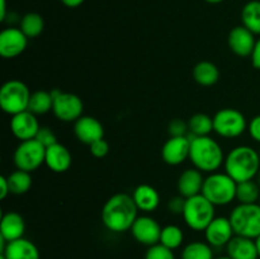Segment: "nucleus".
<instances>
[{
	"label": "nucleus",
	"instance_id": "7ed1b4c3",
	"mask_svg": "<svg viewBox=\"0 0 260 259\" xmlns=\"http://www.w3.org/2000/svg\"><path fill=\"white\" fill-rule=\"evenodd\" d=\"M225 154L216 140L211 136L190 137L189 160L202 173H215L225 163Z\"/></svg>",
	"mask_w": 260,
	"mask_h": 259
},
{
	"label": "nucleus",
	"instance_id": "6e6552de",
	"mask_svg": "<svg viewBox=\"0 0 260 259\" xmlns=\"http://www.w3.org/2000/svg\"><path fill=\"white\" fill-rule=\"evenodd\" d=\"M248 130V121L239 109L223 108L213 116V131L225 139H235Z\"/></svg>",
	"mask_w": 260,
	"mask_h": 259
},
{
	"label": "nucleus",
	"instance_id": "f704fd0d",
	"mask_svg": "<svg viewBox=\"0 0 260 259\" xmlns=\"http://www.w3.org/2000/svg\"><path fill=\"white\" fill-rule=\"evenodd\" d=\"M36 140H37L38 142H41L45 147L52 146V145L57 144V137H56L55 132L51 128H48V127H41L37 136H36Z\"/></svg>",
	"mask_w": 260,
	"mask_h": 259
},
{
	"label": "nucleus",
	"instance_id": "6ab92c4d",
	"mask_svg": "<svg viewBox=\"0 0 260 259\" xmlns=\"http://www.w3.org/2000/svg\"><path fill=\"white\" fill-rule=\"evenodd\" d=\"M25 222L22 215L15 211H9L2 216L0 221V238L7 243L24 238Z\"/></svg>",
	"mask_w": 260,
	"mask_h": 259
},
{
	"label": "nucleus",
	"instance_id": "49530a36",
	"mask_svg": "<svg viewBox=\"0 0 260 259\" xmlns=\"http://www.w3.org/2000/svg\"><path fill=\"white\" fill-rule=\"evenodd\" d=\"M215 259H231V258L229 255H225V256H217V258H215Z\"/></svg>",
	"mask_w": 260,
	"mask_h": 259
},
{
	"label": "nucleus",
	"instance_id": "39448f33",
	"mask_svg": "<svg viewBox=\"0 0 260 259\" xmlns=\"http://www.w3.org/2000/svg\"><path fill=\"white\" fill-rule=\"evenodd\" d=\"M229 218L235 235L245 236L254 240L260 235L259 203H239L231 211Z\"/></svg>",
	"mask_w": 260,
	"mask_h": 259
},
{
	"label": "nucleus",
	"instance_id": "b1692460",
	"mask_svg": "<svg viewBox=\"0 0 260 259\" xmlns=\"http://www.w3.org/2000/svg\"><path fill=\"white\" fill-rule=\"evenodd\" d=\"M193 79L202 86H212L220 79V70L211 61H201L193 69Z\"/></svg>",
	"mask_w": 260,
	"mask_h": 259
},
{
	"label": "nucleus",
	"instance_id": "dca6fc26",
	"mask_svg": "<svg viewBox=\"0 0 260 259\" xmlns=\"http://www.w3.org/2000/svg\"><path fill=\"white\" fill-rule=\"evenodd\" d=\"M206 241L212 248H222L235 236L229 217H215L205 230Z\"/></svg>",
	"mask_w": 260,
	"mask_h": 259
},
{
	"label": "nucleus",
	"instance_id": "393cba45",
	"mask_svg": "<svg viewBox=\"0 0 260 259\" xmlns=\"http://www.w3.org/2000/svg\"><path fill=\"white\" fill-rule=\"evenodd\" d=\"M241 22L255 36H260V2L251 0L244 5L241 10Z\"/></svg>",
	"mask_w": 260,
	"mask_h": 259
},
{
	"label": "nucleus",
	"instance_id": "423d86ee",
	"mask_svg": "<svg viewBox=\"0 0 260 259\" xmlns=\"http://www.w3.org/2000/svg\"><path fill=\"white\" fill-rule=\"evenodd\" d=\"M182 216L188 228L194 231H205L216 217V206L201 193L185 200Z\"/></svg>",
	"mask_w": 260,
	"mask_h": 259
},
{
	"label": "nucleus",
	"instance_id": "f03ea898",
	"mask_svg": "<svg viewBox=\"0 0 260 259\" xmlns=\"http://www.w3.org/2000/svg\"><path fill=\"white\" fill-rule=\"evenodd\" d=\"M225 173L230 175L236 183L255 179L260 170L259 151L248 145H240L229 151L226 155Z\"/></svg>",
	"mask_w": 260,
	"mask_h": 259
},
{
	"label": "nucleus",
	"instance_id": "20e7f679",
	"mask_svg": "<svg viewBox=\"0 0 260 259\" xmlns=\"http://www.w3.org/2000/svg\"><path fill=\"white\" fill-rule=\"evenodd\" d=\"M238 183L226 173H210L205 178L202 195L215 206L230 205L236 200Z\"/></svg>",
	"mask_w": 260,
	"mask_h": 259
},
{
	"label": "nucleus",
	"instance_id": "5701e85b",
	"mask_svg": "<svg viewBox=\"0 0 260 259\" xmlns=\"http://www.w3.org/2000/svg\"><path fill=\"white\" fill-rule=\"evenodd\" d=\"M132 198L139 211H142V212H152L160 205L159 192L156 188L150 184H140L139 187L135 188Z\"/></svg>",
	"mask_w": 260,
	"mask_h": 259
},
{
	"label": "nucleus",
	"instance_id": "9d476101",
	"mask_svg": "<svg viewBox=\"0 0 260 259\" xmlns=\"http://www.w3.org/2000/svg\"><path fill=\"white\" fill-rule=\"evenodd\" d=\"M51 94L53 96L52 112L58 121L70 123L76 122L83 116L84 103L80 96L60 89H53Z\"/></svg>",
	"mask_w": 260,
	"mask_h": 259
},
{
	"label": "nucleus",
	"instance_id": "c9c22d12",
	"mask_svg": "<svg viewBox=\"0 0 260 259\" xmlns=\"http://www.w3.org/2000/svg\"><path fill=\"white\" fill-rule=\"evenodd\" d=\"M89 150H90V154L93 155L94 157L102 159V157H104L108 155L109 144L104 139L96 140L95 142H93L91 145H89Z\"/></svg>",
	"mask_w": 260,
	"mask_h": 259
},
{
	"label": "nucleus",
	"instance_id": "f8f14e48",
	"mask_svg": "<svg viewBox=\"0 0 260 259\" xmlns=\"http://www.w3.org/2000/svg\"><path fill=\"white\" fill-rule=\"evenodd\" d=\"M29 38L20 28H5L0 33V56L4 58H14L25 51Z\"/></svg>",
	"mask_w": 260,
	"mask_h": 259
},
{
	"label": "nucleus",
	"instance_id": "79ce46f5",
	"mask_svg": "<svg viewBox=\"0 0 260 259\" xmlns=\"http://www.w3.org/2000/svg\"><path fill=\"white\" fill-rule=\"evenodd\" d=\"M7 18V0H0V20L4 22Z\"/></svg>",
	"mask_w": 260,
	"mask_h": 259
},
{
	"label": "nucleus",
	"instance_id": "aec40b11",
	"mask_svg": "<svg viewBox=\"0 0 260 259\" xmlns=\"http://www.w3.org/2000/svg\"><path fill=\"white\" fill-rule=\"evenodd\" d=\"M0 254L4 255L5 259H41L37 245L25 238L7 243Z\"/></svg>",
	"mask_w": 260,
	"mask_h": 259
},
{
	"label": "nucleus",
	"instance_id": "de8ad7c7",
	"mask_svg": "<svg viewBox=\"0 0 260 259\" xmlns=\"http://www.w3.org/2000/svg\"><path fill=\"white\" fill-rule=\"evenodd\" d=\"M258 203H259V205H260V200H259V202H258Z\"/></svg>",
	"mask_w": 260,
	"mask_h": 259
},
{
	"label": "nucleus",
	"instance_id": "412c9836",
	"mask_svg": "<svg viewBox=\"0 0 260 259\" xmlns=\"http://www.w3.org/2000/svg\"><path fill=\"white\" fill-rule=\"evenodd\" d=\"M205 178L201 170L196 168L185 169L178 178V192L182 197L190 198L202 193Z\"/></svg>",
	"mask_w": 260,
	"mask_h": 259
},
{
	"label": "nucleus",
	"instance_id": "58836bf2",
	"mask_svg": "<svg viewBox=\"0 0 260 259\" xmlns=\"http://www.w3.org/2000/svg\"><path fill=\"white\" fill-rule=\"evenodd\" d=\"M10 195V187L8 178L2 175L0 177V200H5Z\"/></svg>",
	"mask_w": 260,
	"mask_h": 259
},
{
	"label": "nucleus",
	"instance_id": "a18cd8bd",
	"mask_svg": "<svg viewBox=\"0 0 260 259\" xmlns=\"http://www.w3.org/2000/svg\"><path fill=\"white\" fill-rule=\"evenodd\" d=\"M255 182L258 183L259 184V187H260V170L258 172V174H256V177H255Z\"/></svg>",
	"mask_w": 260,
	"mask_h": 259
},
{
	"label": "nucleus",
	"instance_id": "a211bd4d",
	"mask_svg": "<svg viewBox=\"0 0 260 259\" xmlns=\"http://www.w3.org/2000/svg\"><path fill=\"white\" fill-rule=\"evenodd\" d=\"M46 167L53 173H65L73 164V155L62 144H55L46 147Z\"/></svg>",
	"mask_w": 260,
	"mask_h": 259
},
{
	"label": "nucleus",
	"instance_id": "cd10ccee",
	"mask_svg": "<svg viewBox=\"0 0 260 259\" xmlns=\"http://www.w3.org/2000/svg\"><path fill=\"white\" fill-rule=\"evenodd\" d=\"M19 28L28 38H36L45 29V20L38 13H27L20 19Z\"/></svg>",
	"mask_w": 260,
	"mask_h": 259
},
{
	"label": "nucleus",
	"instance_id": "2eb2a0df",
	"mask_svg": "<svg viewBox=\"0 0 260 259\" xmlns=\"http://www.w3.org/2000/svg\"><path fill=\"white\" fill-rule=\"evenodd\" d=\"M256 38L253 32L244 25H238L233 28L229 33L228 43L231 52L239 57H249L253 55V51L256 45Z\"/></svg>",
	"mask_w": 260,
	"mask_h": 259
},
{
	"label": "nucleus",
	"instance_id": "9b49d317",
	"mask_svg": "<svg viewBox=\"0 0 260 259\" xmlns=\"http://www.w3.org/2000/svg\"><path fill=\"white\" fill-rule=\"evenodd\" d=\"M162 228L155 218L150 216H139L131 228V234L137 243L152 246L160 243Z\"/></svg>",
	"mask_w": 260,
	"mask_h": 259
},
{
	"label": "nucleus",
	"instance_id": "4468645a",
	"mask_svg": "<svg viewBox=\"0 0 260 259\" xmlns=\"http://www.w3.org/2000/svg\"><path fill=\"white\" fill-rule=\"evenodd\" d=\"M40 128L41 126L37 116L29 111L14 114L10 119V131L14 135L15 139H18L19 141L36 139Z\"/></svg>",
	"mask_w": 260,
	"mask_h": 259
},
{
	"label": "nucleus",
	"instance_id": "0eeeda50",
	"mask_svg": "<svg viewBox=\"0 0 260 259\" xmlns=\"http://www.w3.org/2000/svg\"><path fill=\"white\" fill-rule=\"evenodd\" d=\"M32 93L23 81L12 79L3 84L0 89V107L7 114L14 116L28 111Z\"/></svg>",
	"mask_w": 260,
	"mask_h": 259
},
{
	"label": "nucleus",
	"instance_id": "c03bdc74",
	"mask_svg": "<svg viewBox=\"0 0 260 259\" xmlns=\"http://www.w3.org/2000/svg\"><path fill=\"white\" fill-rule=\"evenodd\" d=\"M205 2L210 3V4H218V3H222L223 0H205Z\"/></svg>",
	"mask_w": 260,
	"mask_h": 259
},
{
	"label": "nucleus",
	"instance_id": "ea45409f",
	"mask_svg": "<svg viewBox=\"0 0 260 259\" xmlns=\"http://www.w3.org/2000/svg\"><path fill=\"white\" fill-rule=\"evenodd\" d=\"M251 62H253L254 68L260 70V38L256 41L255 48H254L253 55H251Z\"/></svg>",
	"mask_w": 260,
	"mask_h": 259
},
{
	"label": "nucleus",
	"instance_id": "c756f323",
	"mask_svg": "<svg viewBox=\"0 0 260 259\" xmlns=\"http://www.w3.org/2000/svg\"><path fill=\"white\" fill-rule=\"evenodd\" d=\"M182 259H215L213 248L207 241H192L183 248Z\"/></svg>",
	"mask_w": 260,
	"mask_h": 259
},
{
	"label": "nucleus",
	"instance_id": "f3484780",
	"mask_svg": "<svg viewBox=\"0 0 260 259\" xmlns=\"http://www.w3.org/2000/svg\"><path fill=\"white\" fill-rule=\"evenodd\" d=\"M74 134L79 141L89 146L96 140L104 139V127L95 117L81 116L74 122Z\"/></svg>",
	"mask_w": 260,
	"mask_h": 259
},
{
	"label": "nucleus",
	"instance_id": "1a4fd4ad",
	"mask_svg": "<svg viewBox=\"0 0 260 259\" xmlns=\"http://www.w3.org/2000/svg\"><path fill=\"white\" fill-rule=\"evenodd\" d=\"M46 147L37 140H27L20 141L17 149L14 150L13 160L17 169L32 173L37 170L41 165L45 164Z\"/></svg>",
	"mask_w": 260,
	"mask_h": 259
},
{
	"label": "nucleus",
	"instance_id": "e433bc0d",
	"mask_svg": "<svg viewBox=\"0 0 260 259\" xmlns=\"http://www.w3.org/2000/svg\"><path fill=\"white\" fill-rule=\"evenodd\" d=\"M185 200L187 198L182 197V196H175V197H172L169 201H168V210L170 211L174 215H183V211H184L185 206Z\"/></svg>",
	"mask_w": 260,
	"mask_h": 259
},
{
	"label": "nucleus",
	"instance_id": "473e14b6",
	"mask_svg": "<svg viewBox=\"0 0 260 259\" xmlns=\"http://www.w3.org/2000/svg\"><path fill=\"white\" fill-rule=\"evenodd\" d=\"M145 259H175L174 250L160 243L155 244V245L149 246L145 254Z\"/></svg>",
	"mask_w": 260,
	"mask_h": 259
},
{
	"label": "nucleus",
	"instance_id": "a878e982",
	"mask_svg": "<svg viewBox=\"0 0 260 259\" xmlns=\"http://www.w3.org/2000/svg\"><path fill=\"white\" fill-rule=\"evenodd\" d=\"M53 107V96L51 91L47 90H37L33 91L29 99V106L28 111L32 112L36 116H42L52 111Z\"/></svg>",
	"mask_w": 260,
	"mask_h": 259
},
{
	"label": "nucleus",
	"instance_id": "2f4dec72",
	"mask_svg": "<svg viewBox=\"0 0 260 259\" xmlns=\"http://www.w3.org/2000/svg\"><path fill=\"white\" fill-rule=\"evenodd\" d=\"M184 241V233L182 229L177 225H167L162 228L161 235H160V244L167 248L175 250L180 248Z\"/></svg>",
	"mask_w": 260,
	"mask_h": 259
},
{
	"label": "nucleus",
	"instance_id": "f257e3e1",
	"mask_svg": "<svg viewBox=\"0 0 260 259\" xmlns=\"http://www.w3.org/2000/svg\"><path fill=\"white\" fill-rule=\"evenodd\" d=\"M139 208L132 196L127 193H116L107 200L102 208V222L107 230L121 234L131 230L139 217Z\"/></svg>",
	"mask_w": 260,
	"mask_h": 259
},
{
	"label": "nucleus",
	"instance_id": "bb28decb",
	"mask_svg": "<svg viewBox=\"0 0 260 259\" xmlns=\"http://www.w3.org/2000/svg\"><path fill=\"white\" fill-rule=\"evenodd\" d=\"M189 134L193 137L210 136L213 131V117L206 113H196L188 119Z\"/></svg>",
	"mask_w": 260,
	"mask_h": 259
},
{
	"label": "nucleus",
	"instance_id": "72a5a7b5",
	"mask_svg": "<svg viewBox=\"0 0 260 259\" xmlns=\"http://www.w3.org/2000/svg\"><path fill=\"white\" fill-rule=\"evenodd\" d=\"M168 132H169L170 137L188 136V134H189L188 122L183 121L182 118L172 119L169 122V124H168Z\"/></svg>",
	"mask_w": 260,
	"mask_h": 259
},
{
	"label": "nucleus",
	"instance_id": "ddd939ff",
	"mask_svg": "<svg viewBox=\"0 0 260 259\" xmlns=\"http://www.w3.org/2000/svg\"><path fill=\"white\" fill-rule=\"evenodd\" d=\"M190 137H169L161 147V157L168 165L177 167L189 159Z\"/></svg>",
	"mask_w": 260,
	"mask_h": 259
},
{
	"label": "nucleus",
	"instance_id": "7c9ffc66",
	"mask_svg": "<svg viewBox=\"0 0 260 259\" xmlns=\"http://www.w3.org/2000/svg\"><path fill=\"white\" fill-rule=\"evenodd\" d=\"M236 200L239 203H258L260 200V187L255 179L238 183Z\"/></svg>",
	"mask_w": 260,
	"mask_h": 259
},
{
	"label": "nucleus",
	"instance_id": "4c0bfd02",
	"mask_svg": "<svg viewBox=\"0 0 260 259\" xmlns=\"http://www.w3.org/2000/svg\"><path fill=\"white\" fill-rule=\"evenodd\" d=\"M248 132L254 141L260 142V114L250 119L248 123Z\"/></svg>",
	"mask_w": 260,
	"mask_h": 259
},
{
	"label": "nucleus",
	"instance_id": "4be33fe9",
	"mask_svg": "<svg viewBox=\"0 0 260 259\" xmlns=\"http://www.w3.org/2000/svg\"><path fill=\"white\" fill-rule=\"evenodd\" d=\"M226 251L231 259H259L255 240L245 236H234L226 245Z\"/></svg>",
	"mask_w": 260,
	"mask_h": 259
},
{
	"label": "nucleus",
	"instance_id": "a19ab883",
	"mask_svg": "<svg viewBox=\"0 0 260 259\" xmlns=\"http://www.w3.org/2000/svg\"><path fill=\"white\" fill-rule=\"evenodd\" d=\"M62 4L68 8H78L84 3V0H61Z\"/></svg>",
	"mask_w": 260,
	"mask_h": 259
},
{
	"label": "nucleus",
	"instance_id": "c85d7f7f",
	"mask_svg": "<svg viewBox=\"0 0 260 259\" xmlns=\"http://www.w3.org/2000/svg\"><path fill=\"white\" fill-rule=\"evenodd\" d=\"M7 178L8 182H9L12 195H24L32 187V175H30V173L24 172V170L17 169L15 172L10 173Z\"/></svg>",
	"mask_w": 260,
	"mask_h": 259
},
{
	"label": "nucleus",
	"instance_id": "09e8293b",
	"mask_svg": "<svg viewBox=\"0 0 260 259\" xmlns=\"http://www.w3.org/2000/svg\"><path fill=\"white\" fill-rule=\"evenodd\" d=\"M259 155H260V150H259Z\"/></svg>",
	"mask_w": 260,
	"mask_h": 259
},
{
	"label": "nucleus",
	"instance_id": "37998d69",
	"mask_svg": "<svg viewBox=\"0 0 260 259\" xmlns=\"http://www.w3.org/2000/svg\"><path fill=\"white\" fill-rule=\"evenodd\" d=\"M255 244H256V248H258V253H259V258H260V235L255 239Z\"/></svg>",
	"mask_w": 260,
	"mask_h": 259
}]
</instances>
